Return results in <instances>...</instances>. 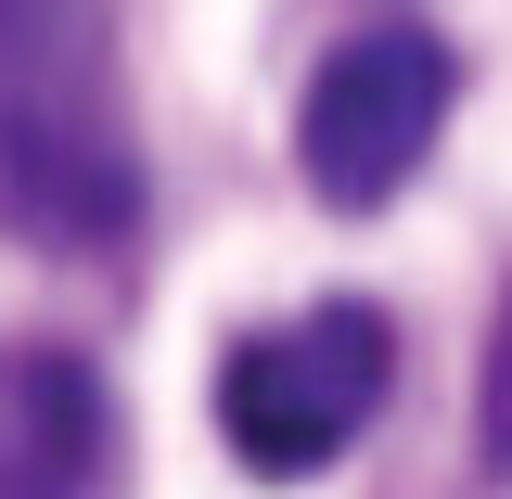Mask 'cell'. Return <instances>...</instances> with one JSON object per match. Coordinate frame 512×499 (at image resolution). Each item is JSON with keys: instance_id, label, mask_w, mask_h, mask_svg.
<instances>
[{"instance_id": "obj_1", "label": "cell", "mask_w": 512, "mask_h": 499, "mask_svg": "<svg viewBox=\"0 0 512 499\" xmlns=\"http://www.w3.org/2000/svg\"><path fill=\"white\" fill-rule=\"evenodd\" d=\"M0 231L52 256H103L141 231L116 0H0Z\"/></svg>"}, {"instance_id": "obj_2", "label": "cell", "mask_w": 512, "mask_h": 499, "mask_svg": "<svg viewBox=\"0 0 512 499\" xmlns=\"http://www.w3.org/2000/svg\"><path fill=\"white\" fill-rule=\"evenodd\" d=\"M384 384H397V320L359 295H320L218 359V448L269 487H308L384 423Z\"/></svg>"}, {"instance_id": "obj_3", "label": "cell", "mask_w": 512, "mask_h": 499, "mask_svg": "<svg viewBox=\"0 0 512 499\" xmlns=\"http://www.w3.org/2000/svg\"><path fill=\"white\" fill-rule=\"evenodd\" d=\"M448 90H461V64H448L436 26H359V39H333L308 77V103H295V167H308L320 205H346V218H372L397 192L423 180V154H436L448 128Z\"/></svg>"}, {"instance_id": "obj_4", "label": "cell", "mask_w": 512, "mask_h": 499, "mask_svg": "<svg viewBox=\"0 0 512 499\" xmlns=\"http://www.w3.org/2000/svg\"><path fill=\"white\" fill-rule=\"evenodd\" d=\"M116 384L77 346H13L0 359V499H116Z\"/></svg>"}, {"instance_id": "obj_5", "label": "cell", "mask_w": 512, "mask_h": 499, "mask_svg": "<svg viewBox=\"0 0 512 499\" xmlns=\"http://www.w3.org/2000/svg\"><path fill=\"white\" fill-rule=\"evenodd\" d=\"M474 448H487V474H512V282L487 320V372H474Z\"/></svg>"}]
</instances>
